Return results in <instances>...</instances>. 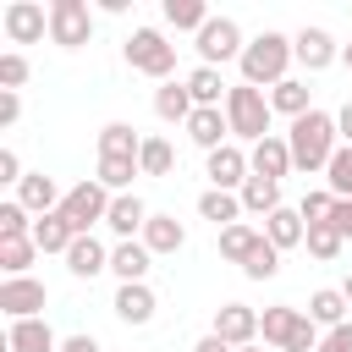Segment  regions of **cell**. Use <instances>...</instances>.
Listing matches in <instances>:
<instances>
[{
    "label": "cell",
    "instance_id": "obj_1",
    "mask_svg": "<svg viewBox=\"0 0 352 352\" xmlns=\"http://www.w3.org/2000/svg\"><path fill=\"white\" fill-rule=\"evenodd\" d=\"M286 143H292V165H297V170H324V165H330V154L341 148L336 116H324V110L297 116V121H292V132H286Z\"/></svg>",
    "mask_w": 352,
    "mask_h": 352
},
{
    "label": "cell",
    "instance_id": "obj_2",
    "mask_svg": "<svg viewBox=\"0 0 352 352\" xmlns=\"http://www.w3.org/2000/svg\"><path fill=\"white\" fill-rule=\"evenodd\" d=\"M297 55H292V38L286 33H258V38H248V50H242V82H253V88H275V82H286V66H292Z\"/></svg>",
    "mask_w": 352,
    "mask_h": 352
},
{
    "label": "cell",
    "instance_id": "obj_3",
    "mask_svg": "<svg viewBox=\"0 0 352 352\" xmlns=\"http://www.w3.org/2000/svg\"><path fill=\"white\" fill-rule=\"evenodd\" d=\"M270 94L264 88H253V82H231V94H226V121H231V138H242V143H264L270 138Z\"/></svg>",
    "mask_w": 352,
    "mask_h": 352
},
{
    "label": "cell",
    "instance_id": "obj_4",
    "mask_svg": "<svg viewBox=\"0 0 352 352\" xmlns=\"http://www.w3.org/2000/svg\"><path fill=\"white\" fill-rule=\"evenodd\" d=\"M110 198H116V192H110L99 176H88V182H77V187L60 198V214H66V226H72L77 236H94V226L110 214Z\"/></svg>",
    "mask_w": 352,
    "mask_h": 352
},
{
    "label": "cell",
    "instance_id": "obj_5",
    "mask_svg": "<svg viewBox=\"0 0 352 352\" xmlns=\"http://www.w3.org/2000/svg\"><path fill=\"white\" fill-rule=\"evenodd\" d=\"M126 66L143 72V77L170 82V72H176V44H165L160 28H132V38H126Z\"/></svg>",
    "mask_w": 352,
    "mask_h": 352
},
{
    "label": "cell",
    "instance_id": "obj_6",
    "mask_svg": "<svg viewBox=\"0 0 352 352\" xmlns=\"http://www.w3.org/2000/svg\"><path fill=\"white\" fill-rule=\"evenodd\" d=\"M50 38L60 50H82L94 38V11L88 0H50Z\"/></svg>",
    "mask_w": 352,
    "mask_h": 352
},
{
    "label": "cell",
    "instance_id": "obj_7",
    "mask_svg": "<svg viewBox=\"0 0 352 352\" xmlns=\"http://www.w3.org/2000/svg\"><path fill=\"white\" fill-rule=\"evenodd\" d=\"M242 28L231 16H209L198 28V66H220V60H242Z\"/></svg>",
    "mask_w": 352,
    "mask_h": 352
},
{
    "label": "cell",
    "instance_id": "obj_8",
    "mask_svg": "<svg viewBox=\"0 0 352 352\" xmlns=\"http://www.w3.org/2000/svg\"><path fill=\"white\" fill-rule=\"evenodd\" d=\"M0 28H6L11 44H38V38L50 33V6H38V0H11L6 16H0Z\"/></svg>",
    "mask_w": 352,
    "mask_h": 352
},
{
    "label": "cell",
    "instance_id": "obj_9",
    "mask_svg": "<svg viewBox=\"0 0 352 352\" xmlns=\"http://www.w3.org/2000/svg\"><path fill=\"white\" fill-rule=\"evenodd\" d=\"M44 280H33V275H6L0 280V314L6 319H38V308H44Z\"/></svg>",
    "mask_w": 352,
    "mask_h": 352
},
{
    "label": "cell",
    "instance_id": "obj_10",
    "mask_svg": "<svg viewBox=\"0 0 352 352\" xmlns=\"http://www.w3.org/2000/svg\"><path fill=\"white\" fill-rule=\"evenodd\" d=\"M214 336H220L226 346H253V341H258V308L226 302V308L214 314Z\"/></svg>",
    "mask_w": 352,
    "mask_h": 352
},
{
    "label": "cell",
    "instance_id": "obj_11",
    "mask_svg": "<svg viewBox=\"0 0 352 352\" xmlns=\"http://www.w3.org/2000/svg\"><path fill=\"white\" fill-rule=\"evenodd\" d=\"M248 176H253V165H248V154H242L236 143H226V148L209 154V182H214L220 192H242Z\"/></svg>",
    "mask_w": 352,
    "mask_h": 352
},
{
    "label": "cell",
    "instance_id": "obj_12",
    "mask_svg": "<svg viewBox=\"0 0 352 352\" xmlns=\"http://www.w3.org/2000/svg\"><path fill=\"white\" fill-rule=\"evenodd\" d=\"M292 55H297V66H308V72H324V66L341 60V50H336V38H330L324 28H302V33L292 38Z\"/></svg>",
    "mask_w": 352,
    "mask_h": 352
},
{
    "label": "cell",
    "instance_id": "obj_13",
    "mask_svg": "<svg viewBox=\"0 0 352 352\" xmlns=\"http://www.w3.org/2000/svg\"><path fill=\"white\" fill-rule=\"evenodd\" d=\"M302 324H308V314H297V308H286V302H275V308L258 314V336H264V346H280V352L297 341Z\"/></svg>",
    "mask_w": 352,
    "mask_h": 352
},
{
    "label": "cell",
    "instance_id": "obj_14",
    "mask_svg": "<svg viewBox=\"0 0 352 352\" xmlns=\"http://www.w3.org/2000/svg\"><path fill=\"white\" fill-rule=\"evenodd\" d=\"M248 165H253V176H270V182H280L286 170H297V165H292V143H286V138H275V132H270L264 143H253V148H248Z\"/></svg>",
    "mask_w": 352,
    "mask_h": 352
},
{
    "label": "cell",
    "instance_id": "obj_15",
    "mask_svg": "<svg viewBox=\"0 0 352 352\" xmlns=\"http://www.w3.org/2000/svg\"><path fill=\"white\" fill-rule=\"evenodd\" d=\"M104 226H110L121 242H132V231H143V226H148V204H143L138 192H116V198H110Z\"/></svg>",
    "mask_w": 352,
    "mask_h": 352
},
{
    "label": "cell",
    "instance_id": "obj_16",
    "mask_svg": "<svg viewBox=\"0 0 352 352\" xmlns=\"http://www.w3.org/2000/svg\"><path fill=\"white\" fill-rule=\"evenodd\" d=\"M187 138L204 148V154H214V148H226V138H231V121H226V104L220 110H192V121H187Z\"/></svg>",
    "mask_w": 352,
    "mask_h": 352
},
{
    "label": "cell",
    "instance_id": "obj_17",
    "mask_svg": "<svg viewBox=\"0 0 352 352\" xmlns=\"http://www.w3.org/2000/svg\"><path fill=\"white\" fill-rule=\"evenodd\" d=\"M60 198H66V192H55V182H50L44 170L22 176V187H16V204H22L28 214H38V220H44V214H55V209H60Z\"/></svg>",
    "mask_w": 352,
    "mask_h": 352
},
{
    "label": "cell",
    "instance_id": "obj_18",
    "mask_svg": "<svg viewBox=\"0 0 352 352\" xmlns=\"http://www.w3.org/2000/svg\"><path fill=\"white\" fill-rule=\"evenodd\" d=\"M116 319H126V324H148L154 319V292H148V280H126V286H116Z\"/></svg>",
    "mask_w": 352,
    "mask_h": 352
},
{
    "label": "cell",
    "instance_id": "obj_19",
    "mask_svg": "<svg viewBox=\"0 0 352 352\" xmlns=\"http://www.w3.org/2000/svg\"><path fill=\"white\" fill-rule=\"evenodd\" d=\"M6 346H11V352H60V341H55V330H50L44 319H11Z\"/></svg>",
    "mask_w": 352,
    "mask_h": 352
},
{
    "label": "cell",
    "instance_id": "obj_20",
    "mask_svg": "<svg viewBox=\"0 0 352 352\" xmlns=\"http://www.w3.org/2000/svg\"><path fill=\"white\" fill-rule=\"evenodd\" d=\"M182 82H187V94H192V104H198V110H220V104H226V94H231V88L220 82V66H192Z\"/></svg>",
    "mask_w": 352,
    "mask_h": 352
},
{
    "label": "cell",
    "instance_id": "obj_21",
    "mask_svg": "<svg viewBox=\"0 0 352 352\" xmlns=\"http://www.w3.org/2000/svg\"><path fill=\"white\" fill-rule=\"evenodd\" d=\"M148 253H182V242H187V226L176 220V214H148V226H143V236H138Z\"/></svg>",
    "mask_w": 352,
    "mask_h": 352
},
{
    "label": "cell",
    "instance_id": "obj_22",
    "mask_svg": "<svg viewBox=\"0 0 352 352\" xmlns=\"http://www.w3.org/2000/svg\"><path fill=\"white\" fill-rule=\"evenodd\" d=\"M66 270H72L77 280H94L99 270H110V253H104V242H99V236H77V242L66 248Z\"/></svg>",
    "mask_w": 352,
    "mask_h": 352
},
{
    "label": "cell",
    "instance_id": "obj_23",
    "mask_svg": "<svg viewBox=\"0 0 352 352\" xmlns=\"http://www.w3.org/2000/svg\"><path fill=\"white\" fill-rule=\"evenodd\" d=\"M192 110H198V104H192L187 82H176V77H170V82H160V88H154V116H160V121H182V126H187V121H192Z\"/></svg>",
    "mask_w": 352,
    "mask_h": 352
},
{
    "label": "cell",
    "instance_id": "obj_24",
    "mask_svg": "<svg viewBox=\"0 0 352 352\" xmlns=\"http://www.w3.org/2000/svg\"><path fill=\"white\" fill-rule=\"evenodd\" d=\"M346 308H352V302H346V292H341V286H319V292L308 297V319H314V324H324V330L346 324Z\"/></svg>",
    "mask_w": 352,
    "mask_h": 352
},
{
    "label": "cell",
    "instance_id": "obj_25",
    "mask_svg": "<svg viewBox=\"0 0 352 352\" xmlns=\"http://www.w3.org/2000/svg\"><path fill=\"white\" fill-rule=\"evenodd\" d=\"M148 264H154V253H148L143 242H116V248H110V270L121 275V286H126V280H143Z\"/></svg>",
    "mask_w": 352,
    "mask_h": 352
},
{
    "label": "cell",
    "instance_id": "obj_26",
    "mask_svg": "<svg viewBox=\"0 0 352 352\" xmlns=\"http://www.w3.org/2000/svg\"><path fill=\"white\" fill-rule=\"evenodd\" d=\"M236 198H242L248 214H264V220H270V214L280 209V182H270V176H248V187H242Z\"/></svg>",
    "mask_w": 352,
    "mask_h": 352
},
{
    "label": "cell",
    "instance_id": "obj_27",
    "mask_svg": "<svg viewBox=\"0 0 352 352\" xmlns=\"http://www.w3.org/2000/svg\"><path fill=\"white\" fill-rule=\"evenodd\" d=\"M264 236H270L275 248H297V242L308 236V220H302L297 209H286V204H280V209H275V214L264 220Z\"/></svg>",
    "mask_w": 352,
    "mask_h": 352
},
{
    "label": "cell",
    "instance_id": "obj_28",
    "mask_svg": "<svg viewBox=\"0 0 352 352\" xmlns=\"http://www.w3.org/2000/svg\"><path fill=\"white\" fill-rule=\"evenodd\" d=\"M33 242H38V253H66V248L77 242V231H72V226H66V214L55 209V214L33 220Z\"/></svg>",
    "mask_w": 352,
    "mask_h": 352
},
{
    "label": "cell",
    "instance_id": "obj_29",
    "mask_svg": "<svg viewBox=\"0 0 352 352\" xmlns=\"http://www.w3.org/2000/svg\"><path fill=\"white\" fill-rule=\"evenodd\" d=\"M270 110H275V116H292V121L308 116V110H314V104H308V82H297V77L275 82V88H270Z\"/></svg>",
    "mask_w": 352,
    "mask_h": 352
},
{
    "label": "cell",
    "instance_id": "obj_30",
    "mask_svg": "<svg viewBox=\"0 0 352 352\" xmlns=\"http://www.w3.org/2000/svg\"><path fill=\"white\" fill-rule=\"evenodd\" d=\"M198 214H204V220H214V226L226 231V226H236V220H242V198H236V192H220V187H209V192L198 198Z\"/></svg>",
    "mask_w": 352,
    "mask_h": 352
},
{
    "label": "cell",
    "instance_id": "obj_31",
    "mask_svg": "<svg viewBox=\"0 0 352 352\" xmlns=\"http://www.w3.org/2000/svg\"><path fill=\"white\" fill-rule=\"evenodd\" d=\"M99 154H116V160H138V154H143V138H138L126 121H110V126L99 132Z\"/></svg>",
    "mask_w": 352,
    "mask_h": 352
},
{
    "label": "cell",
    "instance_id": "obj_32",
    "mask_svg": "<svg viewBox=\"0 0 352 352\" xmlns=\"http://www.w3.org/2000/svg\"><path fill=\"white\" fill-rule=\"evenodd\" d=\"M165 22H170L176 33H192V38H198V28L209 22V6H204V0H165Z\"/></svg>",
    "mask_w": 352,
    "mask_h": 352
},
{
    "label": "cell",
    "instance_id": "obj_33",
    "mask_svg": "<svg viewBox=\"0 0 352 352\" xmlns=\"http://www.w3.org/2000/svg\"><path fill=\"white\" fill-rule=\"evenodd\" d=\"M258 236H264V231H253V226H242V220H236V226H226V231H220V253H226L231 264H248V253L258 248Z\"/></svg>",
    "mask_w": 352,
    "mask_h": 352
},
{
    "label": "cell",
    "instance_id": "obj_34",
    "mask_svg": "<svg viewBox=\"0 0 352 352\" xmlns=\"http://www.w3.org/2000/svg\"><path fill=\"white\" fill-rule=\"evenodd\" d=\"M302 242H308V253H314V258H324V264H330V258H341V248H346V236H341L330 220L308 226V236H302Z\"/></svg>",
    "mask_w": 352,
    "mask_h": 352
},
{
    "label": "cell",
    "instance_id": "obj_35",
    "mask_svg": "<svg viewBox=\"0 0 352 352\" xmlns=\"http://www.w3.org/2000/svg\"><path fill=\"white\" fill-rule=\"evenodd\" d=\"M324 187H330L336 198H352V143H341V148L330 154V165H324Z\"/></svg>",
    "mask_w": 352,
    "mask_h": 352
},
{
    "label": "cell",
    "instance_id": "obj_36",
    "mask_svg": "<svg viewBox=\"0 0 352 352\" xmlns=\"http://www.w3.org/2000/svg\"><path fill=\"white\" fill-rule=\"evenodd\" d=\"M170 165H176V154H170V143H165V138H143V154H138V170H143V176H170Z\"/></svg>",
    "mask_w": 352,
    "mask_h": 352
},
{
    "label": "cell",
    "instance_id": "obj_37",
    "mask_svg": "<svg viewBox=\"0 0 352 352\" xmlns=\"http://www.w3.org/2000/svg\"><path fill=\"white\" fill-rule=\"evenodd\" d=\"M132 176H143V170H138V160H116V154H99V182H104L110 192H126V187H132Z\"/></svg>",
    "mask_w": 352,
    "mask_h": 352
},
{
    "label": "cell",
    "instance_id": "obj_38",
    "mask_svg": "<svg viewBox=\"0 0 352 352\" xmlns=\"http://www.w3.org/2000/svg\"><path fill=\"white\" fill-rule=\"evenodd\" d=\"M38 258V242L33 236H16V242H0V270L6 275H28V264Z\"/></svg>",
    "mask_w": 352,
    "mask_h": 352
},
{
    "label": "cell",
    "instance_id": "obj_39",
    "mask_svg": "<svg viewBox=\"0 0 352 352\" xmlns=\"http://www.w3.org/2000/svg\"><path fill=\"white\" fill-rule=\"evenodd\" d=\"M275 270H280V248H275L270 236H258V248L248 253V264H242V275H248V280H270Z\"/></svg>",
    "mask_w": 352,
    "mask_h": 352
},
{
    "label": "cell",
    "instance_id": "obj_40",
    "mask_svg": "<svg viewBox=\"0 0 352 352\" xmlns=\"http://www.w3.org/2000/svg\"><path fill=\"white\" fill-rule=\"evenodd\" d=\"M16 236H33V220H28V209L11 198V204H0V242H16Z\"/></svg>",
    "mask_w": 352,
    "mask_h": 352
},
{
    "label": "cell",
    "instance_id": "obj_41",
    "mask_svg": "<svg viewBox=\"0 0 352 352\" xmlns=\"http://www.w3.org/2000/svg\"><path fill=\"white\" fill-rule=\"evenodd\" d=\"M28 72H33V66H28V55H16V50H11V55H0V88H6V94H16V88L28 82Z\"/></svg>",
    "mask_w": 352,
    "mask_h": 352
},
{
    "label": "cell",
    "instance_id": "obj_42",
    "mask_svg": "<svg viewBox=\"0 0 352 352\" xmlns=\"http://www.w3.org/2000/svg\"><path fill=\"white\" fill-rule=\"evenodd\" d=\"M297 214H302L308 226H319V220H330V214H336V192H330V187H319V192H308Z\"/></svg>",
    "mask_w": 352,
    "mask_h": 352
},
{
    "label": "cell",
    "instance_id": "obj_43",
    "mask_svg": "<svg viewBox=\"0 0 352 352\" xmlns=\"http://www.w3.org/2000/svg\"><path fill=\"white\" fill-rule=\"evenodd\" d=\"M319 352H352V324H336V330L319 341Z\"/></svg>",
    "mask_w": 352,
    "mask_h": 352
},
{
    "label": "cell",
    "instance_id": "obj_44",
    "mask_svg": "<svg viewBox=\"0 0 352 352\" xmlns=\"http://www.w3.org/2000/svg\"><path fill=\"white\" fill-rule=\"evenodd\" d=\"M0 182H16V187H22V160H16V148H0Z\"/></svg>",
    "mask_w": 352,
    "mask_h": 352
},
{
    "label": "cell",
    "instance_id": "obj_45",
    "mask_svg": "<svg viewBox=\"0 0 352 352\" xmlns=\"http://www.w3.org/2000/svg\"><path fill=\"white\" fill-rule=\"evenodd\" d=\"M330 226H336V231L352 242V198H336V214H330Z\"/></svg>",
    "mask_w": 352,
    "mask_h": 352
},
{
    "label": "cell",
    "instance_id": "obj_46",
    "mask_svg": "<svg viewBox=\"0 0 352 352\" xmlns=\"http://www.w3.org/2000/svg\"><path fill=\"white\" fill-rule=\"evenodd\" d=\"M16 116H22V99H16V94H6V88H0V126H11V121H16Z\"/></svg>",
    "mask_w": 352,
    "mask_h": 352
},
{
    "label": "cell",
    "instance_id": "obj_47",
    "mask_svg": "<svg viewBox=\"0 0 352 352\" xmlns=\"http://www.w3.org/2000/svg\"><path fill=\"white\" fill-rule=\"evenodd\" d=\"M60 352H104V346H99L94 336H66V341H60Z\"/></svg>",
    "mask_w": 352,
    "mask_h": 352
},
{
    "label": "cell",
    "instance_id": "obj_48",
    "mask_svg": "<svg viewBox=\"0 0 352 352\" xmlns=\"http://www.w3.org/2000/svg\"><path fill=\"white\" fill-rule=\"evenodd\" d=\"M336 132H341V143H352V99L336 110Z\"/></svg>",
    "mask_w": 352,
    "mask_h": 352
},
{
    "label": "cell",
    "instance_id": "obj_49",
    "mask_svg": "<svg viewBox=\"0 0 352 352\" xmlns=\"http://www.w3.org/2000/svg\"><path fill=\"white\" fill-rule=\"evenodd\" d=\"M192 352H236V346H226V341H220V336H214V330H209V336H204V341H198V346H192Z\"/></svg>",
    "mask_w": 352,
    "mask_h": 352
},
{
    "label": "cell",
    "instance_id": "obj_50",
    "mask_svg": "<svg viewBox=\"0 0 352 352\" xmlns=\"http://www.w3.org/2000/svg\"><path fill=\"white\" fill-rule=\"evenodd\" d=\"M341 292H346V302H352V275H346V280H341Z\"/></svg>",
    "mask_w": 352,
    "mask_h": 352
},
{
    "label": "cell",
    "instance_id": "obj_51",
    "mask_svg": "<svg viewBox=\"0 0 352 352\" xmlns=\"http://www.w3.org/2000/svg\"><path fill=\"white\" fill-rule=\"evenodd\" d=\"M341 60H346V72H352V44H346V50H341Z\"/></svg>",
    "mask_w": 352,
    "mask_h": 352
},
{
    "label": "cell",
    "instance_id": "obj_52",
    "mask_svg": "<svg viewBox=\"0 0 352 352\" xmlns=\"http://www.w3.org/2000/svg\"><path fill=\"white\" fill-rule=\"evenodd\" d=\"M236 352H264V346H258V341H253V346H236Z\"/></svg>",
    "mask_w": 352,
    "mask_h": 352
}]
</instances>
